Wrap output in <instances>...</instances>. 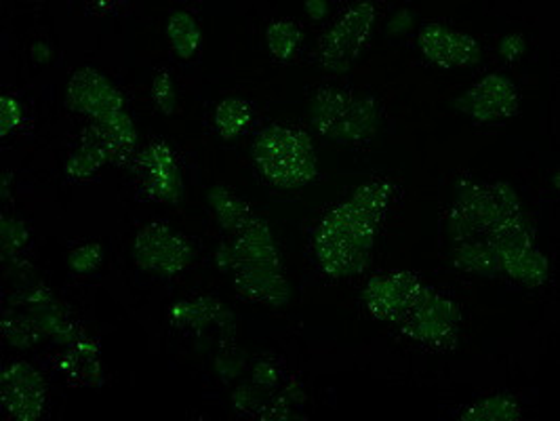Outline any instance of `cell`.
<instances>
[{
	"mask_svg": "<svg viewBox=\"0 0 560 421\" xmlns=\"http://www.w3.org/2000/svg\"><path fill=\"white\" fill-rule=\"evenodd\" d=\"M499 261V272L523 283L527 287H539L550 278V260L535 247H521L495 253Z\"/></svg>",
	"mask_w": 560,
	"mask_h": 421,
	"instance_id": "obj_19",
	"label": "cell"
},
{
	"mask_svg": "<svg viewBox=\"0 0 560 421\" xmlns=\"http://www.w3.org/2000/svg\"><path fill=\"white\" fill-rule=\"evenodd\" d=\"M9 173H4L2 175V198H9Z\"/></svg>",
	"mask_w": 560,
	"mask_h": 421,
	"instance_id": "obj_39",
	"label": "cell"
},
{
	"mask_svg": "<svg viewBox=\"0 0 560 421\" xmlns=\"http://www.w3.org/2000/svg\"><path fill=\"white\" fill-rule=\"evenodd\" d=\"M415 24V15L411 9H398L395 15L390 17L388 26H386V33L390 36H400V34L409 33Z\"/></svg>",
	"mask_w": 560,
	"mask_h": 421,
	"instance_id": "obj_34",
	"label": "cell"
},
{
	"mask_svg": "<svg viewBox=\"0 0 560 421\" xmlns=\"http://www.w3.org/2000/svg\"><path fill=\"white\" fill-rule=\"evenodd\" d=\"M67 106L80 114L101 119L125 110V99L112 81L96 67H80L67 83Z\"/></svg>",
	"mask_w": 560,
	"mask_h": 421,
	"instance_id": "obj_13",
	"label": "cell"
},
{
	"mask_svg": "<svg viewBox=\"0 0 560 421\" xmlns=\"http://www.w3.org/2000/svg\"><path fill=\"white\" fill-rule=\"evenodd\" d=\"M463 421H514L521 420V407L510 394L487 396L468 409H463Z\"/></svg>",
	"mask_w": 560,
	"mask_h": 421,
	"instance_id": "obj_24",
	"label": "cell"
},
{
	"mask_svg": "<svg viewBox=\"0 0 560 421\" xmlns=\"http://www.w3.org/2000/svg\"><path fill=\"white\" fill-rule=\"evenodd\" d=\"M60 371L64 373L67 384L72 386H85V388L101 386L103 373H101L98 344L80 337L78 342L67 346L66 352L60 358Z\"/></svg>",
	"mask_w": 560,
	"mask_h": 421,
	"instance_id": "obj_18",
	"label": "cell"
},
{
	"mask_svg": "<svg viewBox=\"0 0 560 421\" xmlns=\"http://www.w3.org/2000/svg\"><path fill=\"white\" fill-rule=\"evenodd\" d=\"M166 38L179 60H192L202 45V33L197 17L188 11L171 13L166 22Z\"/></svg>",
	"mask_w": 560,
	"mask_h": 421,
	"instance_id": "obj_21",
	"label": "cell"
},
{
	"mask_svg": "<svg viewBox=\"0 0 560 421\" xmlns=\"http://www.w3.org/2000/svg\"><path fill=\"white\" fill-rule=\"evenodd\" d=\"M251 380H253V384H258L260 388L270 392V389L281 386V371H278V367H276L274 362L260 360V362H256V367H253V371H251Z\"/></svg>",
	"mask_w": 560,
	"mask_h": 421,
	"instance_id": "obj_32",
	"label": "cell"
},
{
	"mask_svg": "<svg viewBox=\"0 0 560 421\" xmlns=\"http://www.w3.org/2000/svg\"><path fill=\"white\" fill-rule=\"evenodd\" d=\"M303 11L308 13L310 20L321 22V20L327 17V13H329V2H325V0H308V2L303 4Z\"/></svg>",
	"mask_w": 560,
	"mask_h": 421,
	"instance_id": "obj_36",
	"label": "cell"
},
{
	"mask_svg": "<svg viewBox=\"0 0 560 421\" xmlns=\"http://www.w3.org/2000/svg\"><path fill=\"white\" fill-rule=\"evenodd\" d=\"M460 306L426 287L415 308L400 321V331L428 348H453L460 335Z\"/></svg>",
	"mask_w": 560,
	"mask_h": 421,
	"instance_id": "obj_6",
	"label": "cell"
},
{
	"mask_svg": "<svg viewBox=\"0 0 560 421\" xmlns=\"http://www.w3.org/2000/svg\"><path fill=\"white\" fill-rule=\"evenodd\" d=\"M497 51H499V55H501L506 62H519V60L525 55V51H527V40H525L523 34H506V36L499 40Z\"/></svg>",
	"mask_w": 560,
	"mask_h": 421,
	"instance_id": "obj_33",
	"label": "cell"
},
{
	"mask_svg": "<svg viewBox=\"0 0 560 421\" xmlns=\"http://www.w3.org/2000/svg\"><path fill=\"white\" fill-rule=\"evenodd\" d=\"M137 175L146 195L159 202L177 205L184 198V177L173 150L165 141H152L137 159Z\"/></svg>",
	"mask_w": 560,
	"mask_h": 421,
	"instance_id": "obj_11",
	"label": "cell"
},
{
	"mask_svg": "<svg viewBox=\"0 0 560 421\" xmlns=\"http://www.w3.org/2000/svg\"><path fill=\"white\" fill-rule=\"evenodd\" d=\"M103 261V247L99 243H85L67 256V265L76 274H91Z\"/></svg>",
	"mask_w": 560,
	"mask_h": 421,
	"instance_id": "obj_28",
	"label": "cell"
},
{
	"mask_svg": "<svg viewBox=\"0 0 560 421\" xmlns=\"http://www.w3.org/2000/svg\"><path fill=\"white\" fill-rule=\"evenodd\" d=\"M169 317L175 326L195 329L198 333H207L211 331V326H215L217 335L224 339H232L236 333V319L231 308L209 295L173 304Z\"/></svg>",
	"mask_w": 560,
	"mask_h": 421,
	"instance_id": "obj_15",
	"label": "cell"
},
{
	"mask_svg": "<svg viewBox=\"0 0 560 421\" xmlns=\"http://www.w3.org/2000/svg\"><path fill=\"white\" fill-rule=\"evenodd\" d=\"M251 157L265 182L283 190L303 188L319 175L312 137L287 125H272L262 131L251 146Z\"/></svg>",
	"mask_w": 560,
	"mask_h": 421,
	"instance_id": "obj_3",
	"label": "cell"
},
{
	"mask_svg": "<svg viewBox=\"0 0 560 421\" xmlns=\"http://www.w3.org/2000/svg\"><path fill=\"white\" fill-rule=\"evenodd\" d=\"M215 371L228 380V377H238L242 371H245V360L242 358H236L234 355H220L215 360Z\"/></svg>",
	"mask_w": 560,
	"mask_h": 421,
	"instance_id": "obj_35",
	"label": "cell"
},
{
	"mask_svg": "<svg viewBox=\"0 0 560 421\" xmlns=\"http://www.w3.org/2000/svg\"><path fill=\"white\" fill-rule=\"evenodd\" d=\"M232 274L236 292L251 301L281 308L291 299V285L281 265H238Z\"/></svg>",
	"mask_w": 560,
	"mask_h": 421,
	"instance_id": "obj_16",
	"label": "cell"
},
{
	"mask_svg": "<svg viewBox=\"0 0 560 421\" xmlns=\"http://www.w3.org/2000/svg\"><path fill=\"white\" fill-rule=\"evenodd\" d=\"M0 238H2V261L15 260V256L28 245L30 232H28V226L20 220L2 218Z\"/></svg>",
	"mask_w": 560,
	"mask_h": 421,
	"instance_id": "obj_27",
	"label": "cell"
},
{
	"mask_svg": "<svg viewBox=\"0 0 560 421\" xmlns=\"http://www.w3.org/2000/svg\"><path fill=\"white\" fill-rule=\"evenodd\" d=\"M133 261L157 276H175L195 261V247L166 224H148L135 234Z\"/></svg>",
	"mask_w": 560,
	"mask_h": 421,
	"instance_id": "obj_7",
	"label": "cell"
},
{
	"mask_svg": "<svg viewBox=\"0 0 560 421\" xmlns=\"http://www.w3.org/2000/svg\"><path fill=\"white\" fill-rule=\"evenodd\" d=\"M83 141L94 144L112 164H125L133 159L137 148V129L133 119L125 112H114L101 119H94L83 133Z\"/></svg>",
	"mask_w": 560,
	"mask_h": 421,
	"instance_id": "obj_14",
	"label": "cell"
},
{
	"mask_svg": "<svg viewBox=\"0 0 560 421\" xmlns=\"http://www.w3.org/2000/svg\"><path fill=\"white\" fill-rule=\"evenodd\" d=\"M215 261H217V268H220L222 272H232V268H234V251H232V245L222 243L220 249H217V253H215Z\"/></svg>",
	"mask_w": 560,
	"mask_h": 421,
	"instance_id": "obj_37",
	"label": "cell"
},
{
	"mask_svg": "<svg viewBox=\"0 0 560 421\" xmlns=\"http://www.w3.org/2000/svg\"><path fill=\"white\" fill-rule=\"evenodd\" d=\"M253 121L251 103L242 98L222 99L215 108V127L222 139H236Z\"/></svg>",
	"mask_w": 560,
	"mask_h": 421,
	"instance_id": "obj_23",
	"label": "cell"
},
{
	"mask_svg": "<svg viewBox=\"0 0 560 421\" xmlns=\"http://www.w3.org/2000/svg\"><path fill=\"white\" fill-rule=\"evenodd\" d=\"M103 164H108V159L101 154V150L89 141H80V148L67 159L66 175L72 179H85L98 173Z\"/></svg>",
	"mask_w": 560,
	"mask_h": 421,
	"instance_id": "obj_26",
	"label": "cell"
},
{
	"mask_svg": "<svg viewBox=\"0 0 560 421\" xmlns=\"http://www.w3.org/2000/svg\"><path fill=\"white\" fill-rule=\"evenodd\" d=\"M234 268L238 265H281V253L270 226L262 220H253L232 243ZM232 268V270H234Z\"/></svg>",
	"mask_w": 560,
	"mask_h": 421,
	"instance_id": "obj_17",
	"label": "cell"
},
{
	"mask_svg": "<svg viewBox=\"0 0 560 421\" xmlns=\"http://www.w3.org/2000/svg\"><path fill=\"white\" fill-rule=\"evenodd\" d=\"M0 398L7 416L17 421H36L45 413L47 382L30 362H13L2 369Z\"/></svg>",
	"mask_w": 560,
	"mask_h": 421,
	"instance_id": "obj_10",
	"label": "cell"
},
{
	"mask_svg": "<svg viewBox=\"0 0 560 421\" xmlns=\"http://www.w3.org/2000/svg\"><path fill=\"white\" fill-rule=\"evenodd\" d=\"M33 60L36 64H49L51 60V47L47 42H34Z\"/></svg>",
	"mask_w": 560,
	"mask_h": 421,
	"instance_id": "obj_38",
	"label": "cell"
},
{
	"mask_svg": "<svg viewBox=\"0 0 560 421\" xmlns=\"http://www.w3.org/2000/svg\"><path fill=\"white\" fill-rule=\"evenodd\" d=\"M375 24V7L371 2L352 4L335 26L323 34L319 45V62L327 72L344 74L363 53Z\"/></svg>",
	"mask_w": 560,
	"mask_h": 421,
	"instance_id": "obj_5",
	"label": "cell"
},
{
	"mask_svg": "<svg viewBox=\"0 0 560 421\" xmlns=\"http://www.w3.org/2000/svg\"><path fill=\"white\" fill-rule=\"evenodd\" d=\"M451 260L456 268H460L463 272H470V274H478V276L501 274L494 247L485 238L456 245Z\"/></svg>",
	"mask_w": 560,
	"mask_h": 421,
	"instance_id": "obj_22",
	"label": "cell"
},
{
	"mask_svg": "<svg viewBox=\"0 0 560 421\" xmlns=\"http://www.w3.org/2000/svg\"><path fill=\"white\" fill-rule=\"evenodd\" d=\"M458 112L478 121L495 123L510 119L519 112V87L503 74H487L483 81L472 85L462 96L451 101Z\"/></svg>",
	"mask_w": 560,
	"mask_h": 421,
	"instance_id": "obj_9",
	"label": "cell"
},
{
	"mask_svg": "<svg viewBox=\"0 0 560 421\" xmlns=\"http://www.w3.org/2000/svg\"><path fill=\"white\" fill-rule=\"evenodd\" d=\"M265 389L258 384H242L232 392V407L240 413H260L264 409Z\"/></svg>",
	"mask_w": 560,
	"mask_h": 421,
	"instance_id": "obj_29",
	"label": "cell"
},
{
	"mask_svg": "<svg viewBox=\"0 0 560 421\" xmlns=\"http://www.w3.org/2000/svg\"><path fill=\"white\" fill-rule=\"evenodd\" d=\"M428 285L413 272H390L373 276L363 289V301L371 317L400 323L420 301Z\"/></svg>",
	"mask_w": 560,
	"mask_h": 421,
	"instance_id": "obj_8",
	"label": "cell"
},
{
	"mask_svg": "<svg viewBox=\"0 0 560 421\" xmlns=\"http://www.w3.org/2000/svg\"><path fill=\"white\" fill-rule=\"evenodd\" d=\"M418 47L430 64L438 67H472L483 60V49L474 36L445 24H426L418 34Z\"/></svg>",
	"mask_w": 560,
	"mask_h": 421,
	"instance_id": "obj_12",
	"label": "cell"
},
{
	"mask_svg": "<svg viewBox=\"0 0 560 421\" xmlns=\"http://www.w3.org/2000/svg\"><path fill=\"white\" fill-rule=\"evenodd\" d=\"M519 215H523L521 198L510 184L497 182L483 186L470 177H462L456 184V200L447 215V232L449 238L460 245L485 238L494 227Z\"/></svg>",
	"mask_w": 560,
	"mask_h": 421,
	"instance_id": "obj_2",
	"label": "cell"
},
{
	"mask_svg": "<svg viewBox=\"0 0 560 421\" xmlns=\"http://www.w3.org/2000/svg\"><path fill=\"white\" fill-rule=\"evenodd\" d=\"M310 123L331 141L350 146L371 139L382 125V116L373 99L325 87L310 101Z\"/></svg>",
	"mask_w": 560,
	"mask_h": 421,
	"instance_id": "obj_4",
	"label": "cell"
},
{
	"mask_svg": "<svg viewBox=\"0 0 560 421\" xmlns=\"http://www.w3.org/2000/svg\"><path fill=\"white\" fill-rule=\"evenodd\" d=\"M384 215L357 196L333 207L314 234V251L321 270L331 278H352L371 263L377 226Z\"/></svg>",
	"mask_w": 560,
	"mask_h": 421,
	"instance_id": "obj_1",
	"label": "cell"
},
{
	"mask_svg": "<svg viewBox=\"0 0 560 421\" xmlns=\"http://www.w3.org/2000/svg\"><path fill=\"white\" fill-rule=\"evenodd\" d=\"M207 202L217 220V224L231 234H240L245 227L249 226L256 218L251 213V207L234 195L224 186H213L207 190Z\"/></svg>",
	"mask_w": 560,
	"mask_h": 421,
	"instance_id": "obj_20",
	"label": "cell"
},
{
	"mask_svg": "<svg viewBox=\"0 0 560 421\" xmlns=\"http://www.w3.org/2000/svg\"><path fill=\"white\" fill-rule=\"evenodd\" d=\"M303 42V30L291 20L272 22L265 30V45L278 60H291Z\"/></svg>",
	"mask_w": 560,
	"mask_h": 421,
	"instance_id": "obj_25",
	"label": "cell"
},
{
	"mask_svg": "<svg viewBox=\"0 0 560 421\" xmlns=\"http://www.w3.org/2000/svg\"><path fill=\"white\" fill-rule=\"evenodd\" d=\"M24 121V106L13 96L0 98V135L7 137L9 133L17 129Z\"/></svg>",
	"mask_w": 560,
	"mask_h": 421,
	"instance_id": "obj_31",
	"label": "cell"
},
{
	"mask_svg": "<svg viewBox=\"0 0 560 421\" xmlns=\"http://www.w3.org/2000/svg\"><path fill=\"white\" fill-rule=\"evenodd\" d=\"M152 98L157 101L159 110L171 116L177 110V91H175V83L166 72H159L152 81Z\"/></svg>",
	"mask_w": 560,
	"mask_h": 421,
	"instance_id": "obj_30",
	"label": "cell"
}]
</instances>
